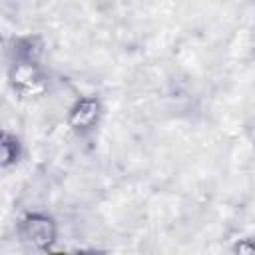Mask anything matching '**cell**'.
Here are the masks:
<instances>
[{"instance_id":"obj_1","label":"cell","mask_w":255,"mask_h":255,"mask_svg":"<svg viewBox=\"0 0 255 255\" xmlns=\"http://www.w3.org/2000/svg\"><path fill=\"white\" fill-rule=\"evenodd\" d=\"M18 237L34 251H50L60 239V223L48 211H28L18 221Z\"/></svg>"},{"instance_id":"obj_2","label":"cell","mask_w":255,"mask_h":255,"mask_svg":"<svg viewBox=\"0 0 255 255\" xmlns=\"http://www.w3.org/2000/svg\"><path fill=\"white\" fill-rule=\"evenodd\" d=\"M104 114H106V108H104V102L100 96L82 94L68 106L66 124L76 135L88 137V135L96 133V129L100 128Z\"/></svg>"},{"instance_id":"obj_3","label":"cell","mask_w":255,"mask_h":255,"mask_svg":"<svg viewBox=\"0 0 255 255\" xmlns=\"http://www.w3.org/2000/svg\"><path fill=\"white\" fill-rule=\"evenodd\" d=\"M46 80L48 78L40 62H8V84L24 98L42 96L46 90Z\"/></svg>"},{"instance_id":"obj_4","label":"cell","mask_w":255,"mask_h":255,"mask_svg":"<svg viewBox=\"0 0 255 255\" xmlns=\"http://www.w3.org/2000/svg\"><path fill=\"white\" fill-rule=\"evenodd\" d=\"M46 52V40L42 34H20L14 36L8 46L10 62H40Z\"/></svg>"},{"instance_id":"obj_5","label":"cell","mask_w":255,"mask_h":255,"mask_svg":"<svg viewBox=\"0 0 255 255\" xmlns=\"http://www.w3.org/2000/svg\"><path fill=\"white\" fill-rule=\"evenodd\" d=\"M26 153V145L22 141V137L16 131L10 129H2L0 135V165L2 169H14L22 163Z\"/></svg>"},{"instance_id":"obj_6","label":"cell","mask_w":255,"mask_h":255,"mask_svg":"<svg viewBox=\"0 0 255 255\" xmlns=\"http://www.w3.org/2000/svg\"><path fill=\"white\" fill-rule=\"evenodd\" d=\"M231 253L235 255H255V235H243L233 241Z\"/></svg>"}]
</instances>
